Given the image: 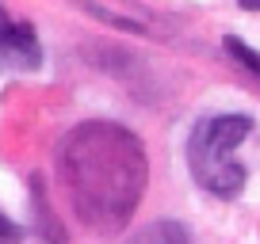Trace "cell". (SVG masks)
I'll list each match as a JSON object with an SVG mask.
<instances>
[{"mask_svg": "<svg viewBox=\"0 0 260 244\" xmlns=\"http://www.w3.org/2000/svg\"><path fill=\"white\" fill-rule=\"evenodd\" d=\"M237 8H245V12H260V0H237Z\"/></svg>", "mask_w": 260, "mask_h": 244, "instance_id": "9c48e42d", "label": "cell"}, {"mask_svg": "<svg viewBox=\"0 0 260 244\" xmlns=\"http://www.w3.org/2000/svg\"><path fill=\"white\" fill-rule=\"evenodd\" d=\"M42 69V42L31 23H19L0 8V73H35Z\"/></svg>", "mask_w": 260, "mask_h": 244, "instance_id": "3957f363", "label": "cell"}, {"mask_svg": "<svg viewBox=\"0 0 260 244\" xmlns=\"http://www.w3.org/2000/svg\"><path fill=\"white\" fill-rule=\"evenodd\" d=\"M27 183H31V202H35V210H39L35 218H42L50 244H61V225H57V221H54V214H50V202H46V187H42V179H39V176H31Z\"/></svg>", "mask_w": 260, "mask_h": 244, "instance_id": "5b68a950", "label": "cell"}, {"mask_svg": "<svg viewBox=\"0 0 260 244\" xmlns=\"http://www.w3.org/2000/svg\"><path fill=\"white\" fill-rule=\"evenodd\" d=\"M252 134V118L241 111L234 114H207L195 122L187 138V168L195 183L214 198H237L245 191L249 168L234 156V149Z\"/></svg>", "mask_w": 260, "mask_h": 244, "instance_id": "7a4b0ae2", "label": "cell"}, {"mask_svg": "<svg viewBox=\"0 0 260 244\" xmlns=\"http://www.w3.org/2000/svg\"><path fill=\"white\" fill-rule=\"evenodd\" d=\"M0 244H23V229L0 210Z\"/></svg>", "mask_w": 260, "mask_h": 244, "instance_id": "ba28073f", "label": "cell"}, {"mask_svg": "<svg viewBox=\"0 0 260 244\" xmlns=\"http://www.w3.org/2000/svg\"><path fill=\"white\" fill-rule=\"evenodd\" d=\"M126 244H191V233H187L184 221H153V225L138 229Z\"/></svg>", "mask_w": 260, "mask_h": 244, "instance_id": "277c9868", "label": "cell"}, {"mask_svg": "<svg viewBox=\"0 0 260 244\" xmlns=\"http://www.w3.org/2000/svg\"><path fill=\"white\" fill-rule=\"evenodd\" d=\"M57 168L77 218L96 233L126 225L149 179L142 138L111 118L81 122L57 149Z\"/></svg>", "mask_w": 260, "mask_h": 244, "instance_id": "6da1fadb", "label": "cell"}, {"mask_svg": "<svg viewBox=\"0 0 260 244\" xmlns=\"http://www.w3.org/2000/svg\"><path fill=\"white\" fill-rule=\"evenodd\" d=\"M84 12H88V16H96V19H104V23H111V27H122V31H134V34H146V27H142V23H134V19H122V16H115V12H107V8L84 4Z\"/></svg>", "mask_w": 260, "mask_h": 244, "instance_id": "52a82bcc", "label": "cell"}, {"mask_svg": "<svg viewBox=\"0 0 260 244\" xmlns=\"http://www.w3.org/2000/svg\"><path fill=\"white\" fill-rule=\"evenodd\" d=\"M222 46H226L230 54H234V61H237L241 69H249L252 76H260V50L245 46V42L237 38V34H226V38H222Z\"/></svg>", "mask_w": 260, "mask_h": 244, "instance_id": "8992f818", "label": "cell"}]
</instances>
